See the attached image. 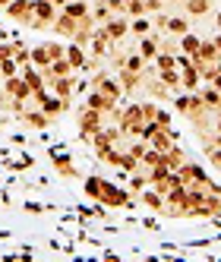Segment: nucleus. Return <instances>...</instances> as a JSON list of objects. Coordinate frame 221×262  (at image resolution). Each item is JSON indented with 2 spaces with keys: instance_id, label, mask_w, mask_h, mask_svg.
<instances>
[{
  "instance_id": "1",
  "label": "nucleus",
  "mask_w": 221,
  "mask_h": 262,
  "mask_svg": "<svg viewBox=\"0 0 221 262\" xmlns=\"http://www.w3.org/2000/svg\"><path fill=\"white\" fill-rule=\"evenodd\" d=\"M85 190H89L92 199H98V202H104V205H133V202H136L130 190H117V186H110V183H104V180H98V177H89V180H85Z\"/></svg>"
},
{
  "instance_id": "2",
  "label": "nucleus",
  "mask_w": 221,
  "mask_h": 262,
  "mask_svg": "<svg viewBox=\"0 0 221 262\" xmlns=\"http://www.w3.org/2000/svg\"><path fill=\"white\" fill-rule=\"evenodd\" d=\"M57 7L51 4V0H32V23L29 29H38V32H51L54 19H57Z\"/></svg>"
},
{
  "instance_id": "3",
  "label": "nucleus",
  "mask_w": 221,
  "mask_h": 262,
  "mask_svg": "<svg viewBox=\"0 0 221 262\" xmlns=\"http://www.w3.org/2000/svg\"><path fill=\"white\" fill-rule=\"evenodd\" d=\"M76 126H79V136H82V139H92V136H95L98 129L104 126V114L85 104V107L79 111V117H76Z\"/></svg>"
},
{
  "instance_id": "4",
  "label": "nucleus",
  "mask_w": 221,
  "mask_h": 262,
  "mask_svg": "<svg viewBox=\"0 0 221 262\" xmlns=\"http://www.w3.org/2000/svg\"><path fill=\"white\" fill-rule=\"evenodd\" d=\"M101 29H104V35H107V38L114 41V45H120V41L126 38V35H130V16L114 13V16H110V19H107Z\"/></svg>"
},
{
  "instance_id": "5",
  "label": "nucleus",
  "mask_w": 221,
  "mask_h": 262,
  "mask_svg": "<svg viewBox=\"0 0 221 262\" xmlns=\"http://www.w3.org/2000/svg\"><path fill=\"white\" fill-rule=\"evenodd\" d=\"M85 104H89V107H95V111H101L104 117H120V107H117V101H114V98H107L104 92H98V89H92V92H89Z\"/></svg>"
},
{
  "instance_id": "6",
  "label": "nucleus",
  "mask_w": 221,
  "mask_h": 262,
  "mask_svg": "<svg viewBox=\"0 0 221 262\" xmlns=\"http://www.w3.org/2000/svg\"><path fill=\"white\" fill-rule=\"evenodd\" d=\"M193 63H196V67H218V63H221V54H218V48H215L212 38H202V41H199V51H196Z\"/></svg>"
},
{
  "instance_id": "7",
  "label": "nucleus",
  "mask_w": 221,
  "mask_h": 262,
  "mask_svg": "<svg viewBox=\"0 0 221 262\" xmlns=\"http://www.w3.org/2000/svg\"><path fill=\"white\" fill-rule=\"evenodd\" d=\"M73 85H76V73H70V76H57V79L48 82V89H51L67 107H70V101H73Z\"/></svg>"
},
{
  "instance_id": "8",
  "label": "nucleus",
  "mask_w": 221,
  "mask_h": 262,
  "mask_svg": "<svg viewBox=\"0 0 221 262\" xmlns=\"http://www.w3.org/2000/svg\"><path fill=\"white\" fill-rule=\"evenodd\" d=\"M13 23H19V26H26L29 29V23H32V0H10V7L4 10Z\"/></svg>"
},
{
  "instance_id": "9",
  "label": "nucleus",
  "mask_w": 221,
  "mask_h": 262,
  "mask_svg": "<svg viewBox=\"0 0 221 262\" xmlns=\"http://www.w3.org/2000/svg\"><path fill=\"white\" fill-rule=\"evenodd\" d=\"M76 29H79V19H73V16H67V13H57V19H54V26H51V32L57 35V38H67V41H73Z\"/></svg>"
},
{
  "instance_id": "10",
  "label": "nucleus",
  "mask_w": 221,
  "mask_h": 262,
  "mask_svg": "<svg viewBox=\"0 0 221 262\" xmlns=\"http://www.w3.org/2000/svg\"><path fill=\"white\" fill-rule=\"evenodd\" d=\"M180 7H183V16H190V19H202V16H212L215 0H180Z\"/></svg>"
},
{
  "instance_id": "11",
  "label": "nucleus",
  "mask_w": 221,
  "mask_h": 262,
  "mask_svg": "<svg viewBox=\"0 0 221 262\" xmlns=\"http://www.w3.org/2000/svg\"><path fill=\"white\" fill-rule=\"evenodd\" d=\"M19 120H23L26 126H32V129H45V126L51 123V117L45 114L41 107H35V104H29V107L23 111V114H19Z\"/></svg>"
},
{
  "instance_id": "12",
  "label": "nucleus",
  "mask_w": 221,
  "mask_h": 262,
  "mask_svg": "<svg viewBox=\"0 0 221 262\" xmlns=\"http://www.w3.org/2000/svg\"><path fill=\"white\" fill-rule=\"evenodd\" d=\"M199 85H202V73H199V67H196V63L183 67V70H180V92H196Z\"/></svg>"
},
{
  "instance_id": "13",
  "label": "nucleus",
  "mask_w": 221,
  "mask_h": 262,
  "mask_svg": "<svg viewBox=\"0 0 221 262\" xmlns=\"http://www.w3.org/2000/svg\"><path fill=\"white\" fill-rule=\"evenodd\" d=\"M155 32V23H152V16H130V35L133 38H142V35H149Z\"/></svg>"
},
{
  "instance_id": "14",
  "label": "nucleus",
  "mask_w": 221,
  "mask_h": 262,
  "mask_svg": "<svg viewBox=\"0 0 221 262\" xmlns=\"http://www.w3.org/2000/svg\"><path fill=\"white\" fill-rule=\"evenodd\" d=\"M89 16H92V23H95V26H104L114 13H110L107 0H92V4H89Z\"/></svg>"
},
{
  "instance_id": "15",
  "label": "nucleus",
  "mask_w": 221,
  "mask_h": 262,
  "mask_svg": "<svg viewBox=\"0 0 221 262\" xmlns=\"http://www.w3.org/2000/svg\"><path fill=\"white\" fill-rule=\"evenodd\" d=\"M67 60H70V67H73V70H85V60H89V54L82 51V45L70 41V45H67Z\"/></svg>"
},
{
  "instance_id": "16",
  "label": "nucleus",
  "mask_w": 221,
  "mask_h": 262,
  "mask_svg": "<svg viewBox=\"0 0 221 262\" xmlns=\"http://www.w3.org/2000/svg\"><path fill=\"white\" fill-rule=\"evenodd\" d=\"M38 107H41V111H45V114H48V117H51V120H57V117H60V114H63V111H67V104H63V101H60V98H57V95H45V98H41V104H38Z\"/></svg>"
},
{
  "instance_id": "17",
  "label": "nucleus",
  "mask_w": 221,
  "mask_h": 262,
  "mask_svg": "<svg viewBox=\"0 0 221 262\" xmlns=\"http://www.w3.org/2000/svg\"><path fill=\"white\" fill-rule=\"evenodd\" d=\"M196 92H199L202 104H206L209 111H218V107H221V89H215V85H206V89H196Z\"/></svg>"
},
{
  "instance_id": "18",
  "label": "nucleus",
  "mask_w": 221,
  "mask_h": 262,
  "mask_svg": "<svg viewBox=\"0 0 221 262\" xmlns=\"http://www.w3.org/2000/svg\"><path fill=\"white\" fill-rule=\"evenodd\" d=\"M199 35H193V32H187V35H180L177 38V48H180V54H187V57H196V51H199Z\"/></svg>"
},
{
  "instance_id": "19",
  "label": "nucleus",
  "mask_w": 221,
  "mask_h": 262,
  "mask_svg": "<svg viewBox=\"0 0 221 262\" xmlns=\"http://www.w3.org/2000/svg\"><path fill=\"white\" fill-rule=\"evenodd\" d=\"M60 13L73 16V19H82V16H89V0H67L60 7Z\"/></svg>"
},
{
  "instance_id": "20",
  "label": "nucleus",
  "mask_w": 221,
  "mask_h": 262,
  "mask_svg": "<svg viewBox=\"0 0 221 262\" xmlns=\"http://www.w3.org/2000/svg\"><path fill=\"white\" fill-rule=\"evenodd\" d=\"M183 161H187V152H183V145H177V142H174V145L168 148V152H164V164H168L171 171H177V167H180Z\"/></svg>"
},
{
  "instance_id": "21",
  "label": "nucleus",
  "mask_w": 221,
  "mask_h": 262,
  "mask_svg": "<svg viewBox=\"0 0 221 262\" xmlns=\"http://www.w3.org/2000/svg\"><path fill=\"white\" fill-rule=\"evenodd\" d=\"M155 76L168 85V92H180V70L177 67H171V70H158Z\"/></svg>"
},
{
  "instance_id": "22",
  "label": "nucleus",
  "mask_w": 221,
  "mask_h": 262,
  "mask_svg": "<svg viewBox=\"0 0 221 262\" xmlns=\"http://www.w3.org/2000/svg\"><path fill=\"white\" fill-rule=\"evenodd\" d=\"M174 142H177V139H174V133H171V126H168V129H158V133L152 136V142H149V145H155L158 152H168Z\"/></svg>"
},
{
  "instance_id": "23",
  "label": "nucleus",
  "mask_w": 221,
  "mask_h": 262,
  "mask_svg": "<svg viewBox=\"0 0 221 262\" xmlns=\"http://www.w3.org/2000/svg\"><path fill=\"white\" fill-rule=\"evenodd\" d=\"M142 202L149 205L152 212H164V196L158 190H149V193H142Z\"/></svg>"
},
{
  "instance_id": "24",
  "label": "nucleus",
  "mask_w": 221,
  "mask_h": 262,
  "mask_svg": "<svg viewBox=\"0 0 221 262\" xmlns=\"http://www.w3.org/2000/svg\"><path fill=\"white\" fill-rule=\"evenodd\" d=\"M145 186H149V180H145L142 167H139V171H133V177H130V193H133V196H139V193L145 190Z\"/></svg>"
},
{
  "instance_id": "25",
  "label": "nucleus",
  "mask_w": 221,
  "mask_h": 262,
  "mask_svg": "<svg viewBox=\"0 0 221 262\" xmlns=\"http://www.w3.org/2000/svg\"><path fill=\"white\" fill-rule=\"evenodd\" d=\"M145 0H123V16H142Z\"/></svg>"
},
{
  "instance_id": "26",
  "label": "nucleus",
  "mask_w": 221,
  "mask_h": 262,
  "mask_svg": "<svg viewBox=\"0 0 221 262\" xmlns=\"http://www.w3.org/2000/svg\"><path fill=\"white\" fill-rule=\"evenodd\" d=\"M139 107H142V120H145V123L158 117V104H155V101H145V104H139Z\"/></svg>"
},
{
  "instance_id": "27",
  "label": "nucleus",
  "mask_w": 221,
  "mask_h": 262,
  "mask_svg": "<svg viewBox=\"0 0 221 262\" xmlns=\"http://www.w3.org/2000/svg\"><path fill=\"white\" fill-rule=\"evenodd\" d=\"M48 54H51V60H57V57H67V48L60 41H48Z\"/></svg>"
},
{
  "instance_id": "28",
  "label": "nucleus",
  "mask_w": 221,
  "mask_h": 262,
  "mask_svg": "<svg viewBox=\"0 0 221 262\" xmlns=\"http://www.w3.org/2000/svg\"><path fill=\"white\" fill-rule=\"evenodd\" d=\"M161 10H164V0H145V16H152V13L158 16Z\"/></svg>"
},
{
  "instance_id": "29",
  "label": "nucleus",
  "mask_w": 221,
  "mask_h": 262,
  "mask_svg": "<svg viewBox=\"0 0 221 262\" xmlns=\"http://www.w3.org/2000/svg\"><path fill=\"white\" fill-rule=\"evenodd\" d=\"M57 171H60L63 177H76V171H73V164H70V161H63V158H57Z\"/></svg>"
},
{
  "instance_id": "30",
  "label": "nucleus",
  "mask_w": 221,
  "mask_h": 262,
  "mask_svg": "<svg viewBox=\"0 0 221 262\" xmlns=\"http://www.w3.org/2000/svg\"><path fill=\"white\" fill-rule=\"evenodd\" d=\"M206 155H209V161H212V164L218 167V171H221V148H209Z\"/></svg>"
},
{
  "instance_id": "31",
  "label": "nucleus",
  "mask_w": 221,
  "mask_h": 262,
  "mask_svg": "<svg viewBox=\"0 0 221 262\" xmlns=\"http://www.w3.org/2000/svg\"><path fill=\"white\" fill-rule=\"evenodd\" d=\"M155 123H158V126H164V129H168V126H171V117L164 114V111H158V117H155Z\"/></svg>"
},
{
  "instance_id": "32",
  "label": "nucleus",
  "mask_w": 221,
  "mask_h": 262,
  "mask_svg": "<svg viewBox=\"0 0 221 262\" xmlns=\"http://www.w3.org/2000/svg\"><path fill=\"white\" fill-rule=\"evenodd\" d=\"M13 57V45H0V60H7Z\"/></svg>"
},
{
  "instance_id": "33",
  "label": "nucleus",
  "mask_w": 221,
  "mask_h": 262,
  "mask_svg": "<svg viewBox=\"0 0 221 262\" xmlns=\"http://www.w3.org/2000/svg\"><path fill=\"white\" fill-rule=\"evenodd\" d=\"M212 26H215V32H221V10L218 13L212 10Z\"/></svg>"
},
{
  "instance_id": "34",
  "label": "nucleus",
  "mask_w": 221,
  "mask_h": 262,
  "mask_svg": "<svg viewBox=\"0 0 221 262\" xmlns=\"http://www.w3.org/2000/svg\"><path fill=\"white\" fill-rule=\"evenodd\" d=\"M212 41H215V48H218V54H221V32H215V38H212Z\"/></svg>"
},
{
  "instance_id": "35",
  "label": "nucleus",
  "mask_w": 221,
  "mask_h": 262,
  "mask_svg": "<svg viewBox=\"0 0 221 262\" xmlns=\"http://www.w3.org/2000/svg\"><path fill=\"white\" fill-rule=\"evenodd\" d=\"M51 4H54V7H57V10H60V7L67 4V0H51Z\"/></svg>"
},
{
  "instance_id": "36",
  "label": "nucleus",
  "mask_w": 221,
  "mask_h": 262,
  "mask_svg": "<svg viewBox=\"0 0 221 262\" xmlns=\"http://www.w3.org/2000/svg\"><path fill=\"white\" fill-rule=\"evenodd\" d=\"M10 7V0H0V10H7Z\"/></svg>"
},
{
  "instance_id": "37",
  "label": "nucleus",
  "mask_w": 221,
  "mask_h": 262,
  "mask_svg": "<svg viewBox=\"0 0 221 262\" xmlns=\"http://www.w3.org/2000/svg\"><path fill=\"white\" fill-rule=\"evenodd\" d=\"M218 73H221V63H218Z\"/></svg>"
}]
</instances>
